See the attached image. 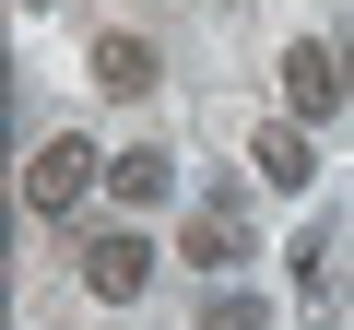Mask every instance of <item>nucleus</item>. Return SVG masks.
Here are the masks:
<instances>
[{
  "label": "nucleus",
  "mask_w": 354,
  "mask_h": 330,
  "mask_svg": "<svg viewBox=\"0 0 354 330\" xmlns=\"http://www.w3.org/2000/svg\"><path fill=\"white\" fill-rule=\"evenodd\" d=\"M201 330H260V295H236V283H225V295L201 307Z\"/></svg>",
  "instance_id": "obj_9"
},
{
  "label": "nucleus",
  "mask_w": 354,
  "mask_h": 330,
  "mask_svg": "<svg viewBox=\"0 0 354 330\" xmlns=\"http://www.w3.org/2000/svg\"><path fill=\"white\" fill-rule=\"evenodd\" d=\"M189 260H201V271H248V213H236V201H213V213L189 224Z\"/></svg>",
  "instance_id": "obj_6"
},
{
  "label": "nucleus",
  "mask_w": 354,
  "mask_h": 330,
  "mask_svg": "<svg viewBox=\"0 0 354 330\" xmlns=\"http://www.w3.org/2000/svg\"><path fill=\"white\" fill-rule=\"evenodd\" d=\"M106 189H118V213H165V189H177V153H165V142H130V153H106Z\"/></svg>",
  "instance_id": "obj_4"
},
{
  "label": "nucleus",
  "mask_w": 354,
  "mask_h": 330,
  "mask_svg": "<svg viewBox=\"0 0 354 330\" xmlns=\"http://www.w3.org/2000/svg\"><path fill=\"white\" fill-rule=\"evenodd\" d=\"M272 71H283V118H307V130H319V118H342V95H354V71H342V48H330V36H295Z\"/></svg>",
  "instance_id": "obj_1"
},
{
  "label": "nucleus",
  "mask_w": 354,
  "mask_h": 330,
  "mask_svg": "<svg viewBox=\"0 0 354 330\" xmlns=\"http://www.w3.org/2000/svg\"><path fill=\"white\" fill-rule=\"evenodd\" d=\"M95 177H106V153H95L83 130H59V142H36V165H24V201H36V213H83Z\"/></svg>",
  "instance_id": "obj_3"
},
{
  "label": "nucleus",
  "mask_w": 354,
  "mask_h": 330,
  "mask_svg": "<svg viewBox=\"0 0 354 330\" xmlns=\"http://www.w3.org/2000/svg\"><path fill=\"white\" fill-rule=\"evenodd\" d=\"M95 83L106 95H153V48L142 36H95Z\"/></svg>",
  "instance_id": "obj_7"
},
{
  "label": "nucleus",
  "mask_w": 354,
  "mask_h": 330,
  "mask_svg": "<svg viewBox=\"0 0 354 330\" xmlns=\"http://www.w3.org/2000/svg\"><path fill=\"white\" fill-rule=\"evenodd\" d=\"M83 295H95V307H142V295H153V248H142V224L83 236Z\"/></svg>",
  "instance_id": "obj_2"
},
{
  "label": "nucleus",
  "mask_w": 354,
  "mask_h": 330,
  "mask_svg": "<svg viewBox=\"0 0 354 330\" xmlns=\"http://www.w3.org/2000/svg\"><path fill=\"white\" fill-rule=\"evenodd\" d=\"M330 260H342V236H330V224H307V236H295V295H307L319 318H330Z\"/></svg>",
  "instance_id": "obj_8"
},
{
  "label": "nucleus",
  "mask_w": 354,
  "mask_h": 330,
  "mask_svg": "<svg viewBox=\"0 0 354 330\" xmlns=\"http://www.w3.org/2000/svg\"><path fill=\"white\" fill-rule=\"evenodd\" d=\"M248 165H260V189H307V177H319V142H307V118H272V130L248 142Z\"/></svg>",
  "instance_id": "obj_5"
}]
</instances>
